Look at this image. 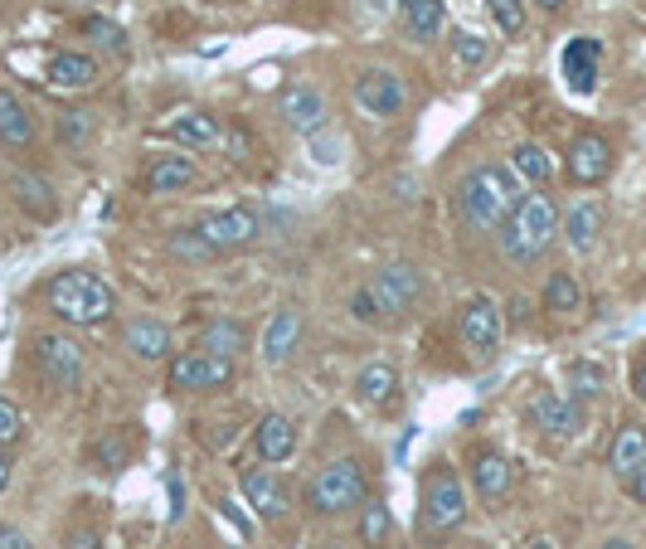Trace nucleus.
Masks as SVG:
<instances>
[{"mask_svg":"<svg viewBox=\"0 0 646 549\" xmlns=\"http://www.w3.org/2000/svg\"><path fill=\"white\" fill-rule=\"evenodd\" d=\"M521 205V175L501 161H486L462 180L457 190V209L472 229H501L511 219V209Z\"/></svg>","mask_w":646,"mask_h":549,"instance_id":"obj_1","label":"nucleus"},{"mask_svg":"<svg viewBox=\"0 0 646 549\" xmlns=\"http://www.w3.org/2000/svg\"><path fill=\"white\" fill-rule=\"evenodd\" d=\"M132 448H136L132 428H117V433L92 442V466H98V472H117V466L132 462Z\"/></svg>","mask_w":646,"mask_h":549,"instance_id":"obj_34","label":"nucleus"},{"mask_svg":"<svg viewBox=\"0 0 646 549\" xmlns=\"http://www.w3.org/2000/svg\"><path fill=\"white\" fill-rule=\"evenodd\" d=\"M166 136H175V142L190 146V151H205V146L225 142V132H219V117H215V112H205V108H185V112H175L171 122H166Z\"/></svg>","mask_w":646,"mask_h":549,"instance_id":"obj_21","label":"nucleus"},{"mask_svg":"<svg viewBox=\"0 0 646 549\" xmlns=\"http://www.w3.org/2000/svg\"><path fill=\"white\" fill-rule=\"evenodd\" d=\"M390 540H394L390 506H384V501H374V496H365V506H360V545H365V549H390Z\"/></svg>","mask_w":646,"mask_h":549,"instance_id":"obj_30","label":"nucleus"},{"mask_svg":"<svg viewBox=\"0 0 646 549\" xmlns=\"http://www.w3.org/2000/svg\"><path fill=\"white\" fill-rule=\"evenodd\" d=\"M355 394H360V404H370V408H390L398 399V370L390 360H370L355 375Z\"/></svg>","mask_w":646,"mask_h":549,"instance_id":"obj_26","label":"nucleus"},{"mask_svg":"<svg viewBox=\"0 0 646 549\" xmlns=\"http://www.w3.org/2000/svg\"><path fill=\"white\" fill-rule=\"evenodd\" d=\"M34 370H40V380L50 384V389H74L78 380H84V345L74 341V336H34Z\"/></svg>","mask_w":646,"mask_h":549,"instance_id":"obj_9","label":"nucleus"},{"mask_svg":"<svg viewBox=\"0 0 646 549\" xmlns=\"http://www.w3.org/2000/svg\"><path fill=\"white\" fill-rule=\"evenodd\" d=\"M10 195H15V205L25 209V215H34V219H54L58 215L54 185L44 180V175H34V171H15V175H10Z\"/></svg>","mask_w":646,"mask_h":549,"instance_id":"obj_25","label":"nucleus"},{"mask_svg":"<svg viewBox=\"0 0 646 549\" xmlns=\"http://www.w3.org/2000/svg\"><path fill=\"white\" fill-rule=\"evenodd\" d=\"M127 350L136 360H166L171 355V326L156 321V317H141L127 326Z\"/></svg>","mask_w":646,"mask_h":549,"instance_id":"obj_28","label":"nucleus"},{"mask_svg":"<svg viewBox=\"0 0 646 549\" xmlns=\"http://www.w3.org/2000/svg\"><path fill=\"white\" fill-rule=\"evenodd\" d=\"M370 496V476H365V462L360 458H336L326 462L321 472L311 476L307 486V506L316 516H340V510H355L365 506Z\"/></svg>","mask_w":646,"mask_h":549,"instance_id":"obj_5","label":"nucleus"},{"mask_svg":"<svg viewBox=\"0 0 646 549\" xmlns=\"http://www.w3.org/2000/svg\"><path fill=\"white\" fill-rule=\"evenodd\" d=\"M404 34L418 44L442 34V0H408L404 6Z\"/></svg>","mask_w":646,"mask_h":549,"instance_id":"obj_31","label":"nucleus"},{"mask_svg":"<svg viewBox=\"0 0 646 549\" xmlns=\"http://www.w3.org/2000/svg\"><path fill=\"white\" fill-rule=\"evenodd\" d=\"M302 341V311L297 307H277L273 317H267V331H263V350L258 355L267 360V365H287L292 350Z\"/></svg>","mask_w":646,"mask_h":549,"instance_id":"obj_18","label":"nucleus"},{"mask_svg":"<svg viewBox=\"0 0 646 549\" xmlns=\"http://www.w3.org/2000/svg\"><path fill=\"white\" fill-rule=\"evenodd\" d=\"M68 549H102V540H98V530H74L68 535Z\"/></svg>","mask_w":646,"mask_h":549,"instance_id":"obj_45","label":"nucleus"},{"mask_svg":"<svg viewBox=\"0 0 646 549\" xmlns=\"http://www.w3.org/2000/svg\"><path fill=\"white\" fill-rule=\"evenodd\" d=\"M277 117L302 136H316L326 127V92L316 84H292L277 102Z\"/></svg>","mask_w":646,"mask_h":549,"instance_id":"obj_14","label":"nucleus"},{"mask_svg":"<svg viewBox=\"0 0 646 549\" xmlns=\"http://www.w3.org/2000/svg\"><path fill=\"white\" fill-rule=\"evenodd\" d=\"M307 142H311V156L321 161V166H336V161H340V142H326L321 132H316V136H307Z\"/></svg>","mask_w":646,"mask_h":549,"instance_id":"obj_43","label":"nucleus"},{"mask_svg":"<svg viewBox=\"0 0 646 549\" xmlns=\"http://www.w3.org/2000/svg\"><path fill=\"white\" fill-rule=\"evenodd\" d=\"M559 205L549 200L545 190H535L530 195H521V205L511 209V219L501 224V253H506L511 263H539V253L555 243V233H559Z\"/></svg>","mask_w":646,"mask_h":549,"instance_id":"obj_2","label":"nucleus"},{"mask_svg":"<svg viewBox=\"0 0 646 549\" xmlns=\"http://www.w3.org/2000/svg\"><path fill=\"white\" fill-rule=\"evenodd\" d=\"M185 516V506H180V482L171 476V520H180Z\"/></svg>","mask_w":646,"mask_h":549,"instance_id":"obj_49","label":"nucleus"},{"mask_svg":"<svg viewBox=\"0 0 646 549\" xmlns=\"http://www.w3.org/2000/svg\"><path fill=\"white\" fill-rule=\"evenodd\" d=\"M472 486H477V496L481 501H506L511 492V458L506 452H496V448H481L477 458H472Z\"/></svg>","mask_w":646,"mask_h":549,"instance_id":"obj_22","label":"nucleus"},{"mask_svg":"<svg viewBox=\"0 0 646 549\" xmlns=\"http://www.w3.org/2000/svg\"><path fill=\"white\" fill-rule=\"evenodd\" d=\"M199 180L195 161L190 156H156L146 171V190L151 195H175V190H190V185Z\"/></svg>","mask_w":646,"mask_h":549,"instance_id":"obj_27","label":"nucleus"},{"mask_svg":"<svg viewBox=\"0 0 646 549\" xmlns=\"http://www.w3.org/2000/svg\"><path fill=\"white\" fill-rule=\"evenodd\" d=\"M195 229L205 233L219 253H239V249H249V243L263 239V219H258L253 209H243V205L219 209V215H205Z\"/></svg>","mask_w":646,"mask_h":549,"instance_id":"obj_10","label":"nucleus"},{"mask_svg":"<svg viewBox=\"0 0 646 549\" xmlns=\"http://www.w3.org/2000/svg\"><path fill=\"white\" fill-rule=\"evenodd\" d=\"M486 10H491V20L501 25V34L506 40H515V34H525V0H486Z\"/></svg>","mask_w":646,"mask_h":549,"instance_id":"obj_37","label":"nucleus"},{"mask_svg":"<svg viewBox=\"0 0 646 549\" xmlns=\"http://www.w3.org/2000/svg\"><path fill=\"white\" fill-rule=\"evenodd\" d=\"M632 389H637V399L646 404V355H637V365H632Z\"/></svg>","mask_w":646,"mask_h":549,"instance_id":"obj_47","label":"nucleus"},{"mask_svg":"<svg viewBox=\"0 0 646 549\" xmlns=\"http://www.w3.org/2000/svg\"><path fill=\"white\" fill-rule=\"evenodd\" d=\"M44 301H50V311L68 326H98L117 311V292L102 283L98 273H78V267L58 273L54 283L44 287Z\"/></svg>","mask_w":646,"mask_h":549,"instance_id":"obj_3","label":"nucleus"},{"mask_svg":"<svg viewBox=\"0 0 646 549\" xmlns=\"http://www.w3.org/2000/svg\"><path fill=\"white\" fill-rule=\"evenodd\" d=\"M511 171L521 175V180H530V185H545L549 175H555V156H549L539 142H521L511 151Z\"/></svg>","mask_w":646,"mask_h":549,"instance_id":"obj_33","label":"nucleus"},{"mask_svg":"<svg viewBox=\"0 0 646 549\" xmlns=\"http://www.w3.org/2000/svg\"><path fill=\"white\" fill-rule=\"evenodd\" d=\"M175 394H215L233 384V360L229 355H209V350H180L166 370Z\"/></svg>","mask_w":646,"mask_h":549,"instance_id":"obj_7","label":"nucleus"},{"mask_svg":"<svg viewBox=\"0 0 646 549\" xmlns=\"http://www.w3.org/2000/svg\"><path fill=\"white\" fill-rule=\"evenodd\" d=\"M166 243H171V253H175V259H185V263H205V259H219V249H215V243H209L199 229H175Z\"/></svg>","mask_w":646,"mask_h":549,"instance_id":"obj_35","label":"nucleus"},{"mask_svg":"<svg viewBox=\"0 0 646 549\" xmlns=\"http://www.w3.org/2000/svg\"><path fill=\"white\" fill-rule=\"evenodd\" d=\"M559 68H563V84H569V92L593 98V92H598V74H603V44H598L593 34H579V40L563 44Z\"/></svg>","mask_w":646,"mask_h":549,"instance_id":"obj_13","label":"nucleus"},{"mask_svg":"<svg viewBox=\"0 0 646 549\" xmlns=\"http://www.w3.org/2000/svg\"><path fill=\"white\" fill-rule=\"evenodd\" d=\"M642 462H646V428L642 424H622L617 438H613V448H607V466H613V476L627 486L632 476H637Z\"/></svg>","mask_w":646,"mask_h":549,"instance_id":"obj_24","label":"nucleus"},{"mask_svg":"<svg viewBox=\"0 0 646 549\" xmlns=\"http://www.w3.org/2000/svg\"><path fill=\"white\" fill-rule=\"evenodd\" d=\"M195 350H209V355H239V350H249V326L243 321H229V317H219V321H209L205 331H199V345Z\"/></svg>","mask_w":646,"mask_h":549,"instance_id":"obj_29","label":"nucleus"},{"mask_svg":"<svg viewBox=\"0 0 646 549\" xmlns=\"http://www.w3.org/2000/svg\"><path fill=\"white\" fill-rule=\"evenodd\" d=\"M243 496L263 520H287L292 510V492L282 486L277 472H243Z\"/></svg>","mask_w":646,"mask_h":549,"instance_id":"obj_17","label":"nucleus"},{"mask_svg":"<svg viewBox=\"0 0 646 549\" xmlns=\"http://www.w3.org/2000/svg\"><path fill=\"white\" fill-rule=\"evenodd\" d=\"M539 10H549V15H555V10H563V0H535Z\"/></svg>","mask_w":646,"mask_h":549,"instance_id":"obj_52","label":"nucleus"},{"mask_svg":"<svg viewBox=\"0 0 646 549\" xmlns=\"http://www.w3.org/2000/svg\"><path fill=\"white\" fill-rule=\"evenodd\" d=\"M84 34H92L102 50H122V30H117L112 20H102V15H88L84 20Z\"/></svg>","mask_w":646,"mask_h":549,"instance_id":"obj_41","label":"nucleus"},{"mask_svg":"<svg viewBox=\"0 0 646 549\" xmlns=\"http://www.w3.org/2000/svg\"><path fill=\"white\" fill-rule=\"evenodd\" d=\"M253 448H258V458H263L267 466L287 462L292 452H297V424H292L287 414H267V418H258V428H253Z\"/></svg>","mask_w":646,"mask_h":549,"instance_id":"obj_19","label":"nucleus"},{"mask_svg":"<svg viewBox=\"0 0 646 549\" xmlns=\"http://www.w3.org/2000/svg\"><path fill=\"white\" fill-rule=\"evenodd\" d=\"M398 6H408V0H398Z\"/></svg>","mask_w":646,"mask_h":549,"instance_id":"obj_53","label":"nucleus"},{"mask_svg":"<svg viewBox=\"0 0 646 549\" xmlns=\"http://www.w3.org/2000/svg\"><path fill=\"white\" fill-rule=\"evenodd\" d=\"M598 549H637V545H632V540H622V535H613V540H603Z\"/></svg>","mask_w":646,"mask_h":549,"instance_id":"obj_51","label":"nucleus"},{"mask_svg":"<svg viewBox=\"0 0 646 549\" xmlns=\"http://www.w3.org/2000/svg\"><path fill=\"white\" fill-rule=\"evenodd\" d=\"M0 549H34V545L20 525H0Z\"/></svg>","mask_w":646,"mask_h":549,"instance_id":"obj_44","label":"nucleus"},{"mask_svg":"<svg viewBox=\"0 0 646 549\" xmlns=\"http://www.w3.org/2000/svg\"><path fill=\"white\" fill-rule=\"evenodd\" d=\"M102 78V68H98V58L92 54H78V50H58L50 58V84L54 88H74V92H88L92 84Z\"/></svg>","mask_w":646,"mask_h":549,"instance_id":"obj_23","label":"nucleus"},{"mask_svg":"<svg viewBox=\"0 0 646 549\" xmlns=\"http://www.w3.org/2000/svg\"><path fill=\"white\" fill-rule=\"evenodd\" d=\"M521 549H555V540H549V535H535V540H525Z\"/></svg>","mask_w":646,"mask_h":549,"instance_id":"obj_50","label":"nucleus"},{"mask_svg":"<svg viewBox=\"0 0 646 549\" xmlns=\"http://www.w3.org/2000/svg\"><path fill=\"white\" fill-rule=\"evenodd\" d=\"M350 311H355V321H365V326H374V321L384 317V311H380V301L370 297V287H360L355 297H350Z\"/></svg>","mask_w":646,"mask_h":549,"instance_id":"obj_42","label":"nucleus"},{"mask_svg":"<svg viewBox=\"0 0 646 549\" xmlns=\"http://www.w3.org/2000/svg\"><path fill=\"white\" fill-rule=\"evenodd\" d=\"M613 175V142L603 132H579L569 142V180L573 185H603Z\"/></svg>","mask_w":646,"mask_h":549,"instance_id":"obj_12","label":"nucleus"},{"mask_svg":"<svg viewBox=\"0 0 646 549\" xmlns=\"http://www.w3.org/2000/svg\"><path fill=\"white\" fill-rule=\"evenodd\" d=\"M25 433V418H20V408L10 399H0V448H10V442H20Z\"/></svg>","mask_w":646,"mask_h":549,"instance_id":"obj_40","label":"nucleus"},{"mask_svg":"<svg viewBox=\"0 0 646 549\" xmlns=\"http://www.w3.org/2000/svg\"><path fill=\"white\" fill-rule=\"evenodd\" d=\"M452 54H457V64H462V68H481L491 58V44L481 40V34H472V30H457Z\"/></svg>","mask_w":646,"mask_h":549,"instance_id":"obj_39","label":"nucleus"},{"mask_svg":"<svg viewBox=\"0 0 646 549\" xmlns=\"http://www.w3.org/2000/svg\"><path fill=\"white\" fill-rule=\"evenodd\" d=\"M457 331H462V345L477 350V355H491L501 345V307L491 297H472L457 317Z\"/></svg>","mask_w":646,"mask_h":549,"instance_id":"obj_15","label":"nucleus"},{"mask_svg":"<svg viewBox=\"0 0 646 549\" xmlns=\"http://www.w3.org/2000/svg\"><path fill=\"white\" fill-rule=\"evenodd\" d=\"M0 146L30 151L34 146V112L15 88H0Z\"/></svg>","mask_w":646,"mask_h":549,"instance_id":"obj_16","label":"nucleus"},{"mask_svg":"<svg viewBox=\"0 0 646 549\" xmlns=\"http://www.w3.org/2000/svg\"><path fill=\"white\" fill-rule=\"evenodd\" d=\"M462 520H467L462 476H457L448 462H433L428 472H423V486H418V525L428 535H452Z\"/></svg>","mask_w":646,"mask_h":549,"instance_id":"obj_4","label":"nucleus"},{"mask_svg":"<svg viewBox=\"0 0 646 549\" xmlns=\"http://www.w3.org/2000/svg\"><path fill=\"white\" fill-rule=\"evenodd\" d=\"M627 492H632V496H637L642 506H646V462L637 466V476H632V482H627Z\"/></svg>","mask_w":646,"mask_h":549,"instance_id":"obj_48","label":"nucleus"},{"mask_svg":"<svg viewBox=\"0 0 646 549\" xmlns=\"http://www.w3.org/2000/svg\"><path fill=\"white\" fill-rule=\"evenodd\" d=\"M365 287H370V297L380 301L384 317H408L423 301V292H428V283H423V273L414 263H384Z\"/></svg>","mask_w":646,"mask_h":549,"instance_id":"obj_8","label":"nucleus"},{"mask_svg":"<svg viewBox=\"0 0 646 549\" xmlns=\"http://www.w3.org/2000/svg\"><path fill=\"white\" fill-rule=\"evenodd\" d=\"M559 233H563V243H569L573 253H593L598 233H603V205L598 200H573L569 215L559 219Z\"/></svg>","mask_w":646,"mask_h":549,"instance_id":"obj_20","label":"nucleus"},{"mask_svg":"<svg viewBox=\"0 0 646 549\" xmlns=\"http://www.w3.org/2000/svg\"><path fill=\"white\" fill-rule=\"evenodd\" d=\"M525 414H530V424L545 438H573V433H583V399H573V394L545 389V394H535Z\"/></svg>","mask_w":646,"mask_h":549,"instance_id":"obj_11","label":"nucleus"},{"mask_svg":"<svg viewBox=\"0 0 646 549\" xmlns=\"http://www.w3.org/2000/svg\"><path fill=\"white\" fill-rule=\"evenodd\" d=\"M545 311H555V317H579L583 311V287L573 273H549L545 283Z\"/></svg>","mask_w":646,"mask_h":549,"instance_id":"obj_32","label":"nucleus"},{"mask_svg":"<svg viewBox=\"0 0 646 549\" xmlns=\"http://www.w3.org/2000/svg\"><path fill=\"white\" fill-rule=\"evenodd\" d=\"M350 98H355V108L370 117V122H390L408 108V84L398 78V68H360L355 84H350Z\"/></svg>","mask_w":646,"mask_h":549,"instance_id":"obj_6","label":"nucleus"},{"mask_svg":"<svg viewBox=\"0 0 646 549\" xmlns=\"http://www.w3.org/2000/svg\"><path fill=\"white\" fill-rule=\"evenodd\" d=\"M54 132H58V142L64 146H84L88 136H92V112H58V122H54Z\"/></svg>","mask_w":646,"mask_h":549,"instance_id":"obj_38","label":"nucleus"},{"mask_svg":"<svg viewBox=\"0 0 646 549\" xmlns=\"http://www.w3.org/2000/svg\"><path fill=\"white\" fill-rule=\"evenodd\" d=\"M569 384H573V399H598V394L607 389V370L593 365V360H573Z\"/></svg>","mask_w":646,"mask_h":549,"instance_id":"obj_36","label":"nucleus"},{"mask_svg":"<svg viewBox=\"0 0 646 549\" xmlns=\"http://www.w3.org/2000/svg\"><path fill=\"white\" fill-rule=\"evenodd\" d=\"M10 476H15V458H10V448H0V496L10 492Z\"/></svg>","mask_w":646,"mask_h":549,"instance_id":"obj_46","label":"nucleus"}]
</instances>
